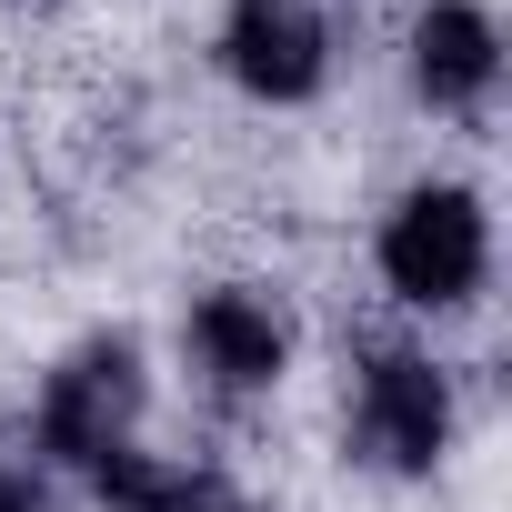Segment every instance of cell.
Listing matches in <instances>:
<instances>
[{"label":"cell","mask_w":512,"mask_h":512,"mask_svg":"<svg viewBox=\"0 0 512 512\" xmlns=\"http://www.w3.org/2000/svg\"><path fill=\"white\" fill-rule=\"evenodd\" d=\"M492 272V211L462 191V181H422L392 201L382 221V282L412 302V312H452L472 302Z\"/></svg>","instance_id":"2"},{"label":"cell","mask_w":512,"mask_h":512,"mask_svg":"<svg viewBox=\"0 0 512 512\" xmlns=\"http://www.w3.org/2000/svg\"><path fill=\"white\" fill-rule=\"evenodd\" d=\"M101 502L111 512H251L221 472H181V462H141V452H111L101 472Z\"/></svg>","instance_id":"7"},{"label":"cell","mask_w":512,"mask_h":512,"mask_svg":"<svg viewBox=\"0 0 512 512\" xmlns=\"http://www.w3.org/2000/svg\"><path fill=\"white\" fill-rule=\"evenodd\" d=\"M181 342H191V372H201L221 402L272 392L282 362H292V322H282L272 292H201L191 322H181Z\"/></svg>","instance_id":"5"},{"label":"cell","mask_w":512,"mask_h":512,"mask_svg":"<svg viewBox=\"0 0 512 512\" xmlns=\"http://www.w3.org/2000/svg\"><path fill=\"white\" fill-rule=\"evenodd\" d=\"M221 71L251 101H312L332 81V21L312 0H231L221 21Z\"/></svg>","instance_id":"4"},{"label":"cell","mask_w":512,"mask_h":512,"mask_svg":"<svg viewBox=\"0 0 512 512\" xmlns=\"http://www.w3.org/2000/svg\"><path fill=\"white\" fill-rule=\"evenodd\" d=\"M0 512H51V452L31 422H0Z\"/></svg>","instance_id":"8"},{"label":"cell","mask_w":512,"mask_h":512,"mask_svg":"<svg viewBox=\"0 0 512 512\" xmlns=\"http://www.w3.org/2000/svg\"><path fill=\"white\" fill-rule=\"evenodd\" d=\"M452 442V382L422 352H372L352 372V462L372 472H432Z\"/></svg>","instance_id":"3"},{"label":"cell","mask_w":512,"mask_h":512,"mask_svg":"<svg viewBox=\"0 0 512 512\" xmlns=\"http://www.w3.org/2000/svg\"><path fill=\"white\" fill-rule=\"evenodd\" d=\"M492 81H502V31H492V11H482V0H432V11L412 21V91L462 121V111L492 101Z\"/></svg>","instance_id":"6"},{"label":"cell","mask_w":512,"mask_h":512,"mask_svg":"<svg viewBox=\"0 0 512 512\" xmlns=\"http://www.w3.org/2000/svg\"><path fill=\"white\" fill-rule=\"evenodd\" d=\"M141 402H151V372H141V342L131 332H91L51 382H41V412H31V442L71 472H101L111 452H131L141 432Z\"/></svg>","instance_id":"1"}]
</instances>
